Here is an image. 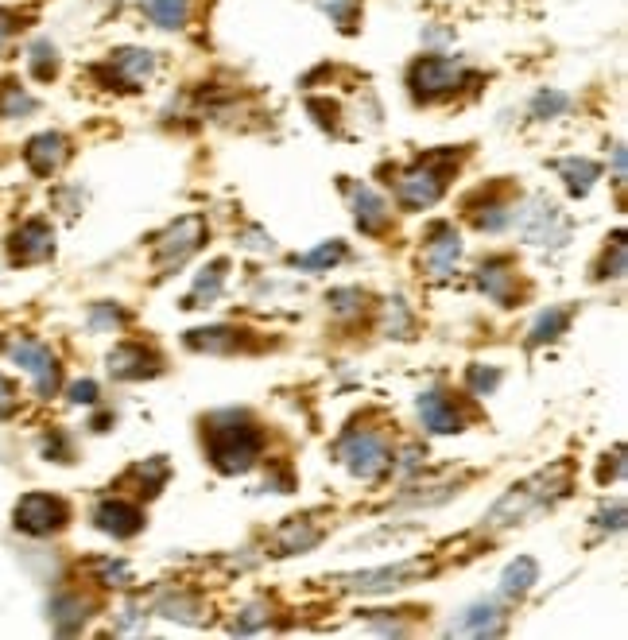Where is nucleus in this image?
<instances>
[{
	"label": "nucleus",
	"instance_id": "1",
	"mask_svg": "<svg viewBox=\"0 0 628 640\" xmlns=\"http://www.w3.org/2000/svg\"><path fill=\"white\" fill-rule=\"evenodd\" d=\"M264 450V435L245 412H218L206 419V454L221 474H249Z\"/></svg>",
	"mask_w": 628,
	"mask_h": 640
},
{
	"label": "nucleus",
	"instance_id": "2",
	"mask_svg": "<svg viewBox=\"0 0 628 640\" xmlns=\"http://www.w3.org/2000/svg\"><path fill=\"white\" fill-rule=\"evenodd\" d=\"M458 163V152H435L396 179V198L404 210H427L446 194V175Z\"/></svg>",
	"mask_w": 628,
	"mask_h": 640
},
{
	"label": "nucleus",
	"instance_id": "3",
	"mask_svg": "<svg viewBox=\"0 0 628 640\" xmlns=\"http://www.w3.org/2000/svg\"><path fill=\"white\" fill-rule=\"evenodd\" d=\"M334 454H338V462L346 466L349 474L361 481H377L392 466V447L373 427H349L346 435L338 439Z\"/></svg>",
	"mask_w": 628,
	"mask_h": 640
},
{
	"label": "nucleus",
	"instance_id": "4",
	"mask_svg": "<svg viewBox=\"0 0 628 640\" xmlns=\"http://www.w3.org/2000/svg\"><path fill=\"white\" fill-rule=\"evenodd\" d=\"M206 233H210V229H206V218H198V214H187V218H179L175 225H167L156 241H152V260H156L159 272L167 276V272L183 268L190 256L206 245Z\"/></svg>",
	"mask_w": 628,
	"mask_h": 640
},
{
	"label": "nucleus",
	"instance_id": "5",
	"mask_svg": "<svg viewBox=\"0 0 628 640\" xmlns=\"http://www.w3.org/2000/svg\"><path fill=\"white\" fill-rule=\"evenodd\" d=\"M466 82V66L462 59H446V55H427L415 59L408 70V86L415 101H442Z\"/></svg>",
	"mask_w": 628,
	"mask_h": 640
},
{
	"label": "nucleus",
	"instance_id": "6",
	"mask_svg": "<svg viewBox=\"0 0 628 640\" xmlns=\"http://www.w3.org/2000/svg\"><path fill=\"white\" fill-rule=\"evenodd\" d=\"M508 225H516L532 245H563L566 233H570L563 210L547 198H528L524 206H516Z\"/></svg>",
	"mask_w": 628,
	"mask_h": 640
},
{
	"label": "nucleus",
	"instance_id": "7",
	"mask_svg": "<svg viewBox=\"0 0 628 640\" xmlns=\"http://www.w3.org/2000/svg\"><path fill=\"white\" fill-rule=\"evenodd\" d=\"M66 520H70L66 501L51 497V493H24V497L16 501V509H12V524H16V532L35 536V540L55 536L59 528H66Z\"/></svg>",
	"mask_w": 628,
	"mask_h": 640
},
{
	"label": "nucleus",
	"instance_id": "8",
	"mask_svg": "<svg viewBox=\"0 0 628 640\" xmlns=\"http://www.w3.org/2000/svg\"><path fill=\"white\" fill-rule=\"evenodd\" d=\"M8 357H12V361L32 377L35 396L51 400V396L59 392V384H63V369H59L55 353L47 350L43 342H35V338H16V342L8 346Z\"/></svg>",
	"mask_w": 628,
	"mask_h": 640
},
{
	"label": "nucleus",
	"instance_id": "9",
	"mask_svg": "<svg viewBox=\"0 0 628 640\" xmlns=\"http://www.w3.org/2000/svg\"><path fill=\"white\" fill-rule=\"evenodd\" d=\"M94 74L105 78V86H117V90H144L156 74V55L148 47H121L105 59V66H97Z\"/></svg>",
	"mask_w": 628,
	"mask_h": 640
},
{
	"label": "nucleus",
	"instance_id": "10",
	"mask_svg": "<svg viewBox=\"0 0 628 640\" xmlns=\"http://www.w3.org/2000/svg\"><path fill=\"white\" fill-rule=\"evenodd\" d=\"M431 571V563H392V567H373V571H357V575H338L334 582L342 590H353V594H388V590H400L408 586L411 578H423Z\"/></svg>",
	"mask_w": 628,
	"mask_h": 640
},
{
	"label": "nucleus",
	"instance_id": "11",
	"mask_svg": "<svg viewBox=\"0 0 628 640\" xmlns=\"http://www.w3.org/2000/svg\"><path fill=\"white\" fill-rule=\"evenodd\" d=\"M555 474H559V470H555ZM555 474H539V478L524 481V485H512L501 501L489 509L485 524H489V528H504V524H516V520H524L528 512L539 509V505L551 497V489H543V485L555 478Z\"/></svg>",
	"mask_w": 628,
	"mask_h": 640
},
{
	"label": "nucleus",
	"instance_id": "12",
	"mask_svg": "<svg viewBox=\"0 0 628 640\" xmlns=\"http://www.w3.org/2000/svg\"><path fill=\"white\" fill-rule=\"evenodd\" d=\"M55 256V229L43 218H28L20 229H12L8 237V260L12 264H39Z\"/></svg>",
	"mask_w": 628,
	"mask_h": 640
},
{
	"label": "nucleus",
	"instance_id": "13",
	"mask_svg": "<svg viewBox=\"0 0 628 640\" xmlns=\"http://www.w3.org/2000/svg\"><path fill=\"white\" fill-rule=\"evenodd\" d=\"M70 160V140H66L63 132H35L32 140L24 144V163H28V171L39 175V179H51V175H59Z\"/></svg>",
	"mask_w": 628,
	"mask_h": 640
},
{
	"label": "nucleus",
	"instance_id": "14",
	"mask_svg": "<svg viewBox=\"0 0 628 640\" xmlns=\"http://www.w3.org/2000/svg\"><path fill=\"white\" fill-rule=\"evenodd\" d=\"M94 524L97 532H105V536H113V540H132V536L144 528V512L136 509L132 501L105 497V501H97Z\"/></svg>",
	"mask_w": 628,
	"mask_h": 640
},
{
	"label": "nucleus",
	"instance_id": "15",
	"mask_svg": "<svg viewBox=\"0 0 628 640\" xmlns=\"http://www.w3.org/2000/svg\"><path fill=\"white\" fill-rule=\"evenodd\" d=\"M159 369H163L159 353H152L140 342H125V346H117L109 353V373L117 381H148V377H156Z\"/></svg>",
	"mask_w": 628,
	"mask_h": 640
},
{
	"label": "nucleus",
	"instance_id": "16",
	"mask_svg": "<svg viewBox=\"0 0 628 640\" xmlns=\"http://www.w3.org/2000/svg\"><path fill=\"white\" fill-rule=\"evenodd\" d=\"M458 256H462V237L454 233V225L439 222L435 229H431V241H427V253H423L431 280H450V272H454Z\"/></svg>",
	"mask_w": 628,
	"mask_h": 640
},
{
	"label": "nucleus",
	"instance_id": "17",
	"mask_svg": "<svg viewBox=\"0 0 628 640\" xmlns=\"http://www.w3.org/2000/svg\"><path fill=\"white\" fill-rule=\"evenodd\" d=\"M349 202H353V218L361 225V233H369V237H380L388 222H392V210H388V202L380 198L373 187H361V183H353L349 187Z\"/></svg>",
	"mask_w": 628,
	"mask_h": 640
},
{
	"label": "nucleus",
	"instance_id": "18",
	"mask_svg": "<svg viewBox=\"0 0 628 640\" xmlns=\"http://www.w3.org/2000/svg\"><path fill=\"white\" fill-rule=\"evenodd\" d=\"M477 288L485 291L493 303L512 307V303H516V268H512V260H504V256L485 260V264L477 268Z\"/></svg>",
	"mask_w": 628,
	"mask_h": 640
},
{
	"label": "nucleus",
	"instance_id": "19",
	"mask_svg": "<svg viewBox=\"0 0 628 640\" xmlns=\"http://www.w3.org/2000/svg\"><path fill=\"white\" fill-rule=\"evenodd\" d=\"M419 419L435 435H458L462 431V412L454 408V400L446 392H439V388H431V392L419 396Z\"/></svg>",
	"mask_w": 628,
	"mask_h": 640
},
{
	"label": "nucleus",
	"instance_id": "20",
	"mask_svg": "<svg viewBox=\"0 0 628 640\" xmlns=\"http://www.w3.org/2000/svg\"><path fill=\"white\" fill-rule=\"evenodd\" d=\"M504 629V613L497 602H477L458 621H450V637H497Z\"/></svg>",
	"mask_w": 628,
	"mask_h": 640
},
{
	"label": "nucleus",
	"instance_id": "21",
	"mask_svg": "<svg viewBox=\"0 0 628 640\" xmlns=\"http://www.w3.org/2000/svg\"><path fill=\"white\" fill-rule=\"evenodd\" d=\"M318 540H322V528L311 524V520H299V516L283 520L280 528H276V536H272V544H276L280 555H303V551H311Z\"/></svg>",
	"mask_w": 628,
	"mask_h": 640
},
{
	"label": "nucleus",
	"instance_id": "22",
	"mask_svg": "<svg viewBox=\"0 0 628 640\" xmlns=\"http://www.w3.org/2000/svg\"><path fill=\"white\" fill-rule=\"evenodd\" d=\"M47 613H51L55 633L70 637V633H78V629L86 625V617H90V602H86L82 594H55V598H51V606H47Z\"/></svg>",
	"mask_w": 628,
	"mask_h": 640
},
{
	"label": "nucleus",
	"instance_id": "23",
	"mask_svg": "<svg viewBox=\"0 0 628 640\" xmlns=\"http://www.w3.org/2000/svg\"><path fill=\"white\" fill-rule=\"evenodd\" d=\"M555 171L563 175L566 191L574 194V198H586V194L594 191L597 179H601V163L586 160V156H570V160H559V163H555Z\"/></svg>",
	"mask_w": 628,
	"mask_h": 640
},
{
	"label": "nucleus",
	"instance_id": "24",
	"mask_svg": "<svg viewBox=\"0 0 628 640\" xmlns=\"http://www.w3.org/2000/svg\"><path fill=\"white\" fill-rule=\"evenodd\" d=\"M535 582H539V563H535L532 555H520V559H512V563L504 567L501 598L504 602H516V598H524V594L532 590Z\"/></svg>",
	"mask_w": 628,
	"mask_h": 640
},
{
	"label": "nucleus",
	"instance_id": "25",
	"mask_svg": "<svg viewBox=\"0 0 628 640\" xmlns=\"http://www.w3.org/2000/svg\"><path fill=\"white\" fill-rule=\"evenodd\" d=\"M187 346L202 353H233L241 346V330L237 326H202V330H190Z\"/></svg>",
	"mask_w": 628,
	"mask_h": 640
},
{
	"label": "nucleus",
	"instance_id": "26",
	"mask_svg": "<svg viewBox=\"0 0 628 640\" xmlns=\"http://www.w3.org/2000/svg\"><path fill=\"white\" fill-rule=\"evenodd\" d=\"M225 268H229L225 260H214V264L194 280V291L187 295L183 307H210V303L221 295V288H225Z\"/></svg>",
	"mask_w": 628,
	"mask_h": 640
},
{
	"label": "nucleus",
	"instance_id": "27",
	"mask_svg": "<svg viewBox=\"0 0 628 640\" xmlns=\"http://www.w3.org/2000/svg\"><path fill=\"white\" fill-rule=\"evenodd\" d=\"M144 12H148V20H152L156 28L175 32V28H187L190 0H144Z\"/></svg>",
	"mask_w": 628,
	"mask_h": 640
},
{
	"label": "nucleus",
	"instance_id": "28",
	"mask_svg": "<svg viewBox=\"0 0 628 640\" xmlns=\"http://www.w3.org/2000/svg\"><path fill=\"white\" fill-rule=\"evenodd\" d=\"M566 326H570V311H566V307H551V311H543V315L532 322V330H528V346L535 350V346L555 342Z\"/></svg>",
	"mask_w": 628,
	"mask_h": 640
},
{
	"label": "nucleus",
	"instance_id": "29",
	"mask_svg": "<svg viewBox=\"0 0 628 640\" xmlns=\"http://www.w3.org/2000/svg\"><path fill=\"white\" fill-rule=\"evenodd\" d=\"M338 260H346V245H342V241H322L311 253L295 256V268H299V272H326V268H334Z\"/></svg>",
	"mask_w": 628,
	"mask_h": 640
},
{
	"label": "nucleus",
	"instance_id": "30",
	"mask_svg": "<svg viewBox=\"0 0 628 640\" xmlns=\"http://www.w3.org/2000/svg\"><path fill=\"white\" fill-rule=\"evenodd\" d=\"M28 113H35V97L20 82H4L0 86V117L16 121V117H28Z\"/></svg>",
	"mask_w": 628,
	"mask_h": 640
},
{
	"label": "nucleus",
	"instance_id": "31",
	"mask_svg": "<svg viewBox=\"0 0 628 640\" xmlns=\"http://www.w3.org/2000/svg\"><path fill=\"white\" fill-rule=\"evenodd\" d=\"M28 70H32L35 82H51L59 74V51L47 39H35L28 47Z\"/></svg>",
	"mask_w": 628,
	"mask_h": 640
},
{
	"label": "nucleus",
	"instance_id": "32",
	"mask_svg": "<svg viewBox=\"0 0 628 640\" xmlns=\"http://www.w3.org/2000/svg\"><path fill=\"white\" fill-rule=\"evenodd\" d=\"M159 613L171 617V621H202V602L187 590H175V594L159 598Z\"/></svg>",
	"mask_w": 628,
	"mask_h": 640
},
{
	"label": "nucleus",
	"instance_id": "33",
	"mask_svg": "<svg viewBox=\"0 0 628 640\" xmlns=\"http://www.w3.org/2000/svg\"><path fill=\"white\" fill-rule=\"evenodd\" d=\"M314 8L322 12V16H330L342 32H353V24H357V12H361V0H311Z\"/></svg>",
	"mask_w": 628,
	"mask_h": 640
},
{
	"label": "nucleus",
	"instance_id": "34",
	"mask_svg": "<svg viewBox=\"0 0 628 640\" xmlns=\"http://www.w3.org/2000/svg\"><path fill=\"white\" fill-rule=\"evenodd\" d=\"M508 218H512V210H508V202H501V198H489L481 210H473V225L485 229V233H501L504 225H508Z\"/></svg>",
	"mask_w": 628,
	"mask_h": 640
},
{
	"label": "nucleus",
	"instance_id": "35",
	"mask_svg": "<svg viewBox=\"0 0 628 640\" xmlns=\"http://www.w3.org/2000/svg\"><path fill=\"white\" fill-rule=\"evenodd\" d=\"M384 334L388 338H408L411 334V311L400 295L384 303Z\"/></svg>",
	"mask_w": 628,
	"mask_h": 640
},
{
	"label": "nucleus",
	"instance_id": "36",
	"mask_svg": "<svg viewBox=\"0 0 628 640\" xmlns=\"http://www.w3.org/2000/svg\"><path fill=\"white\" fill-rule=\"evenodd\" d=\"M566 105H570V97L563 90H539L532 97V117L535 121H551V117L566 113Z\"/></svg>",
	"mask_w": 628,
	"mask_h": 640
},
{
	"label": "nucleus",
	"instance_id": "37",
	"mask_svg": "<svg viewBox=\"0 0 628 640\" xmlns=\"http://www.w3.org/2000/svg\"><path fill=\"white\" fill-rule=\"evenodd\" d=\"M326 303H330V311L334 315H361L365 311V291L361 288H334L326 295Z\"/></svg>",
	"mask_w": 628,
	"mask_h": 640
},
{
	"label": "nucleus",
	"instance_id": "38",
	"mask_svg": "<svg viewBox=\"0 0 628 640\" xmlns=\"http://www.w3.org/2000/svg\"><path fill=\"white\" fill-rule=\"evenodd\" d=\"M117 326H125V311L117 303H94L90 307V330L105 334V330H117Z\"/></svg>",
	"mask_w": 628,
	"mask_h": 640
},
{
	"label": "nucleus",
	"instance_id": "39",
	"mask_svg": "<svg viewBox=\"0 0 628 640\" xmlns=\"http://www.w3.org/2000/svg\"><path fill=\"white\" fill-rule=\"evenodd\" d=\"M466 381H470L473 396H493L497 384H501V369H493V365H470Z\"/></svg>",
	"mask_w": 628,
	"mask_h": 640
},
{
	"label": "nucleus",
	"instance_id": "40",
	"mask_svg": "<svg viewBox=\"0 0 628 640\" xmlns=\"http://www.w3.org/2000/svg\"><path fill=\"white\" fill-rule=\"evenodd\" d=\"M609 276H613V280L625 276V233L613 237V256L605 253V260L597 264V280H609Z\"/></svg>",
	"mask_w": 628,
	"mask_h": 640
},
{
	"label": "nucleus",
	"instance_id": "41",
	"mask_svg": "<svg viewBox=\"0 0 628 640\" xmlns=\"http://www.w3.org/2000/svg\"><path fill=\"white\" fill-rule=\"evenodd\" d=\"M94 575L101 586H125L128 582V563L125 559H97Z\"/></svg>",
	"mask_w": 628,
	"mask_h": 640
},
{
	"label": "nucleus",
	"instance_id": "42",
	"mask_svg": "<svg viewBox=\"0 0 628 640\" xmlns=\"http://www.w3.org/2000/svg\"><path fill=\"white\" fill-rule=\"evenodd\" d=\"M39 450H43L47 458H55V462H70V458H74V447H70V439H66L63 431H47Z\"/></svg>",
	"mask_w": 628,
	"mask_h": 640
},
{
	"label": "nucleus",
	"instance_id": "43",
	"mask_svg": "<svg viewBox=\"0 0 628 640\" xmlns=\"http://www.w3.org/2000/svg\"><path fill=\"white\" fill-rule=\"evenodd\" d=\"M136 478H140V485H144V493H159V485L167 481V462H163V458H152L148 466H140V470H136Z\"/></svg>",
	"mask_w": 628,
	"mask_h": 640
},
{
	"label": "nucleus",
	"instance_id": "44",
	"mask_svg": "<svg viewBox=\"0 0 628 640\" xmlns=\"http://www.w3.org/2000/svg\"><path fill=\"white\" fill-rule=\"evenodd\" d=\"M264 621H268V606H264V602H256V606L245 609V617H237V621H233V633H256Z\"/></svg>",
	"mask_w": 628,
	"mask_h": 640
},
{
	"label": "nucleus",
	"instance_id": "45",
	"mask_svg": "<svg viewBox=\"0 0 628 640\" xmlns=\"http://www.w3.org/2000/svg\"><path fill=\"white\" fill-rule=\"evenodd\" d=\"M597 528L601 532H621L625 528V501H613V509L597 512Z\"/></svg>",
	"mask_w": 628,
	"mask_h": 640
},
{
	"label": "nucleus",
	"instance_id": "46",
	"mask_svg": "<svg viewBox=\"0 0 628 640\" xmlns=\"http://www.w3.org/2000/svg\"><path fill=\"white\" fill-rule=\"evenodd\" d=\"M16 404H20V396H16V384L0 373V419L16 416Z\"/></svg>",
	"mask_w": 628,
	"mask_h": 640
},
{
	"label": "nucleus",
	"instance_id": "47",
	"mask_svg": "<svg viewBox=\"0 0 628 640\" xmlns=\"http://www.w3.org/2000/svg\"><path fill=\"white\" fill-rule=\"evenodd\" d=\"M66 400L70 404H97V384L94 381H74L66 388Z\"/></svg>",
	"mask_w": 628,
	"mask_h": 640
},
{
	"label": "nucleus",
	"instance_id": "48",
	"mask_svg": "<svg viewBox=\"0 0 628 640\" xmlns=\"http://www.w3.org/2000/svg\"><path fill=\"white\" fill-rule=\"evenodd\" d=\"M20 32V16L16 12H8V8H0V51L8 47V39Z\"/></svg>",
	"mask_w": 628,
	"mask_h": 640
},
{
	"label": "nucleus",
	"instance_id": "49",
	"mask_svg": "<svg viewBox=\"0 0 628 640\" xmlns=\"http://www.w3.org/2000/svg\"><path fill=\"white\" fill-rule=\"evenodd\" d=\"M245 245L256 249V253H276V245H272V237H268L264 229H249V233H245Z\"/></svg>",
	"mask_w": 628,
	"mask_h": 640
},
{
	"label": "nucleus",
	"instance_id": "50",
	"mask_svg": "<svg viewBox=\"0 0 628 640\" xmlns=\"http://www.w3.org/2000/svg\"><path fill=\"white\" fill-rule=\"evenodd\" d=\"M613 179H617V187H625V148L621 144L613 148Z\"/></svg>",
	"mask_w": 628,
	"mask_h": 640
}]
</instances>
